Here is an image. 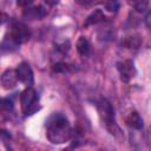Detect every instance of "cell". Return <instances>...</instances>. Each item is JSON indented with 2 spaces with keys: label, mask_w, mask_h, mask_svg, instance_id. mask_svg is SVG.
<instances>
[{
  "label": "cell",
  "mask_w": 151,
  "mask_h": 151,
  "mask_svg": "<svg viewBox=\"0 0 151 151\" xmlns=\"http://www.w3.org/2000/svg\"><path fill=\"white\" fill-rule=\"evenodd\" d=\"M54 71H57V72H67L68 71V68H70V66L68 65H66V64H55L54 65Z\"/></svg>",
  "instance_id": "cell-15"
},
{
  "label": "cell",
  "mask_w": 151,
  "mask_h": 151,
  "mask_svg": "<svg viewBox=\"0 0 151 151\" xmlns=\"http://www.w3.org/2000/svg\"><path fill=\"white\" fill-rule=\"evenodd\" d=\"M46 14H47V11L45 9V7L35 6V7H27L24 11L22 17L28 20H41L46 17Z\"/></svg>",
  "instance_id": "cell-8"
},
{
  "label": "cell",
  "mask_w": 151,
  "mask_h": 151,
  "mask_svg": "<svg viewBox=\"0 0 151 151\" xmlns=\"http://www.w3.org/2000/svg\"><path fill=\"white\" fill-rule=\"evenodd\" d=\"M45 2L47 5H50V6H55L59 2V0H45Z\"/></svg>",
  "instance_id": "cell-19"
},
{
  "label": "cell",
  "mask_w": 151,
  "mask_h": 151,
  "mask_svg": "<svg viewBox=\"0 0 151 151\" xmlns=\"http://www.w3.org/2000/svg\"><path fill=\"white\" fill-rule=\"evenodd\" d=\"M93 0H76V2L80 6H88Z\"/></svg>",
  "instance_id": "cell-17"
},
{
  "label": "cell",
  "mask_w": 151,
  "mask_h": 151,
  "mask_svg": "<svg viewBox=\"0 0 151 151\" xmlns=\"http://www.w3.org/2000/svg\"><path fill=\"white\" fill-rule=\"evenodd\" d=\"M33 1L34 0H17V4L20 7H28L29 5L33 4Z\"/></svg>",
  "instance_id": "cell-16"
},
{
  "label": "cell",
  "mask_w": 151,
  "mask_h": 151,
  "mask_svg": "<svg viewBox=\"0 0 151 151\" xmlns=\"http://www.w3.org/2000/svg\"><path fill=\"white\" fill-rule=\"evenodd\" d=\"M125 124L130 129H134V130L143 129V119L140 118V116L137 111L129 112V114L125 117Z\"/></svg>",
  "instance_id": "cell-9"
},
{
  "label": "cell",
  "mask_w": 151,
  "mask_h": 151,
  "mask_svg": "<svg viewBox=\"0 0 151 151\" xmlns=\"http://www.w3.org/2000/svg\"><path fill=\"white\" fill-rule=\"evenodd\" d=\"M126 1L134 11L139 13L145 12L149 8V4H150V0H126Z\"/></svg>",
  "instance_id": "cell-11"
},
{
  "label": "cell",
  "mask_w": 151,
  "mask_h": 151,
  "mask_svg": "<svg viewBox=\"0 0 151 151\" xmlns=\"http://www.w3.org/2000/svg\"><path fill=\"white\" fill-rule=\"evenodd\" d=\"M117 68H118V72L120 74V79L125 83H129L137 73L134 64L130 59H125L123 61H119L117 64Z\"/></svg>",
  "instance_id": "cell-5"
},
{
  "label": "cell",
  "mask_w": 151,
  "mask_h": 151,
  "mask_svg": "<svg viewBox=\"0 0 151 151\" xmlns=\"http://www.w3.org/2000/svg\"><path fill=\"white\" fill-rule=\"evenodd\" d=\"M103 5L106 8V11L113 12V13H116L119 9V7H120L119 0H104L103 1Z\"/></svg>",
  "instance_id": "cell-14"
},
{
  "label": "cell",
  "mask_w": 151,
  "mask_h": 151,
  "mask_svg": "<svg viewBox=\"0 0 151 151\" xmlns=\"http://www.w3.org/2000/svg\"><path fill=\"white\" fill-rule=\"evenodd\" d=\"M77 50L80 55H87L90 52V42L85 37H80L77 41Z\"/></svg>",
  "instance_id": "cell-12"
},
{
  "label": "cell",
  "mask_w": 151,
  "mask_h": 151,
  "mask_svg": "<svg viewBox=\"0 0 151 151\" xmlns=\"http://www.w3.org/2000/svg\"><path fill=\"white\" fill-rule=\"evenodd\" d=\"M7 19H8V17H7L4 12H1V11H0V25H1V24H4Z\"/></svg>",
  "instance_id": "cell-18"
},
{
  "label": "cell",
  "mask_w": 151,
  "mask_h": 151,
  "mask_svg": "<svg viewBox=\"0 0 151 151\" xmlns=\"http://www.w3.org/2000/svg\"><path fill=\"white\" fill-rule=\"evenodd\" d=\"M106 19H107V18H106L105 14L101 12V9H96L94 12H92V13L87 17V19H86L84 26L87 27V26H91V25H96V24H99V22H104V21H106Z\"/></svg>",
  "instance_id": "cell-10"
},
{
  "label": "cell",
  "mask_w": 151,
  "mask_h": 151,
  "mask_svg": "<svg viewBox=\"0 0 151 151\" xmlns=\"http://www.w3.org/2000/svg\"><path fill=\"white\" fill-rule=\"evenodd\" d=\"M11 41H13L17 46L26 42L29 40L31 38V31L29 28L21 21H12L11 24V28H9V32L8 34L6 35Z\"/></svg>",
  "instance_id": "cell-4"
},
{
  "label": "cell",
  "mask_w": 151,
  "mask_h": 151,
  "mask_svg": "<svg viewBox=\"0 0 151 151\" xmlns=\"http://www.w3.org/2000/svg\"><path fill=\"white\" fill-rule=\"evenodd\" d=\"M97 109H98L99 117H100L103 124L105 125V127L109 130V132L113 136H116L118 132H120V130L116 123V119H114V111H113L111 103L107 99L101 98L97 104Z\"/></svg>",
  "instance_id": "cell-2"
},
{
  "label": "cell",
  "mask_w": 151,
  "mask_h": 151,
  "mask_svg": "<svg viewBox=\"0 0 151 151\" xmlns=\"http://www.w3.org/2000/svg\"><path fill=\"white\" fill-rule=\"evenodd\" d=\"M124 46L126 47V48H138L139 46H140V44H142V39L138 37V35H130V37H127L125 40H124Z\"/></svg>",
  "instance_id": "cell-13"
},
{
  "label": "cell",
  "mask_w": 151,
  "mask_h": 151,
  "mask_svg": "<svg viewBox=\"0 0 151 151\" xmlns=\"http://www.w3.org/2000/svg\"><path fill=\"white\" fill-rule=\"evenodd\" d=\"M20 104H21L22 113L25 116H31V114H33L39 109L38 94H37V91L32 86H27L21 92Z\"/></svg>",
  "instance_id": "cell-3"
},
{
  "label": "cell",
  "mask_w": 151,
  "mask_h": 151,
  "mask_svg": "<svg viewBox=\"0 0 151 151\" xmlns=\"http://www.w3.org/2000/svg\"><path fill=\"white\" fill-rule=\"evenodd\" d=\"M15 71H17L18 80H20L22 84H25L27 86H31L33 84V71L27 63L24 61V63L19 64Z\"/></svg>",
  "instance_id": "cell-6"
},
{
  "label": "cell",
  "mask_w": 151,
  "mask_h": 151,
  "mask_svg": "<svg viewBox=\"0 0 151 151\" xmlns=\"http://www.w3.org/2000/svg\"><path fill=\"white\" fill-rule=\"evenodd\" d=\"M46 137L53 144H64L72 137V129L67 118L61 113H53L46 120Z\"/></svg>",
  "instance_id": "cell-1"
},
{
  "label": "cell",
  "mask_w": 151,
  "mask_h": 151,
  "mask_svg": "<svg viewBox=\"0 0 151 151\" xmlns=\"http://www.w3.org/2000/svg\"><path fill=\"white\" fill-rule=\"evenodd\" d=\"M0 83L2 85L4 88L6 90H11L13 87H15L17 83H18V76H17V71L15 70H6L1 78H0Z\"/></svg>",
  "instance_id": "cell-7"
}]
</instances>
